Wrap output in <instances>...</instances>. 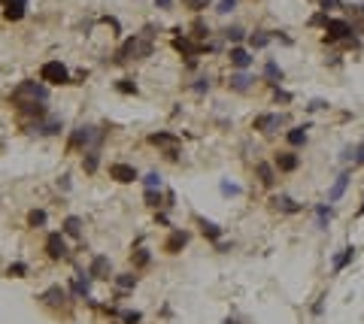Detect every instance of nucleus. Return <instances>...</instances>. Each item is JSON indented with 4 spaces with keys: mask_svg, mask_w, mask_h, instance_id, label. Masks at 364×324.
<instances>
[{
    "mask_svg": "<svg viewBox=\"0 0 364 324\" xmlns=\"http://www.w3.org/2000/svg\"><path fill=\"white\" fill-rule=\"evenodd\" d=\"M152 55V40L149 33H134L122 43V49L116 52V64H128V61H140V58H149Z\"/></svg>",
    "mask_w": 364,
    "mask_h": 324,
    "instance_id": "f257e3e1",
    "label": "nucleus"
},
{
    "mask_svg": "<svg viewBox=\"0 0 364 324\" xmlns=\"http://www.w3.org/2000/svg\"><path fill=\"white\" fill-rule=\"evenodd\" d=\"M46 100H49V88L43 82H33V79L18 82L12 88V94H9V103H15L18 109H21V106H27V103H46Z\"/></svg>",
    "mask_w": 364,
    "mask_h": 324,
    "instance_id": "f03ea898",
    "label": "nucleus"
},
{
    "mask_svg": "<svg viewBox=\"0 0 364 324\" xmlns=\"http://www.w3.org/2000/svg\"><path fill=\"white\" fill-rule=\"evenodd\" d=\"M40 82H46V85H67L70 73H67V67L61 61H46L40 67Z\"/></svg>",
    "mask_w": 364,
    "mask_h": 324,
    "instance_id": "7ed1b4c3",
    "label": "nucleus"
},
{
    "mask_svg": "<svg viewBox=\"0 0 364 324\" xmlns=\"http://www.w3.org/2000/svg\"><path fill=\"white\" fill-rule=\"evenodd\" d=\"M46 255L52 258V261H61V258H67V239H64V233H49L46 236Z\"/></svg>",
    "mask_w": 364,
    "mask_h": 324,
    "instance_id": "20e7f679",
    "label": "nucleus"
},
{
    "mask_svg": "<svg viewBox=\"0 0 364 324\" xmlns=\"http://www.w3.org/2000/svg\"><path fill=\"white\" fill-rule=\"evenodd\" d=\"M282 121H285V115H279V112H264V115H258V118L252 121V127L261 130V133H276Z\"/></svg>",
    "mask_w": 364,
    "mask_h": 324,
    "instance_id": "39448f33",
    "label": "nucleus"
},
{
    "mask_svg": "<svg viewBox=\"0 0 364 324\" xmlns=\"http://www.w3.org/2000/svg\"><path fill=\"white\" fill-rule=\"evenodd\" d=\"M109 179H116V182L128 185V182H137L140 173H137V167H131V164H109Z\"/></svg>",
    "mask_w": 364,
    "mask_h": 324,
    "instance_id": "423d86ee",
    "label": "nucleus"
},
{
    "mask_svg": "<svg viewBox=\"0 0 364 324\" xmlns=\"http://www.w3.org/2000/svg\"><path fill=\"white\" fill-rule=\"evenodd\" d=\"M325 33H328V40H346L349 33H352V27H349V21H343V18H328L325 21Z\"/></svg>",
    "mask_w": 364,
    "mask_h": 324,
    "instance_id": "0eeeda50",
    "label": "nucleus"
},
{
    "mask_svg": "<svg viewBox=\"0 0 364 324\" xmlns=\"http://www.w3.org/2000/svg\"><path fill=\"white\" fill-rule=\"evenodd\" d=\"M0 6L9 21H21L27 15V0H0Z\"/></svg>",
    "mask_w": 364,
    "mask_h": 324,
    "instance_id": "6e6552de",
    "label": "nucleus"
},
{
    "mask_svg": "<svg viewBox=\"0 0 364 324\" xmlns=\"http://www.w3.org/2000/svg\"><path fill=\"white\" fill-rule=\"evenodd\" d=\"M109 258L106 255H94V261H91V267H88V276L91 279H109Z\"/></svg>",
    "mask_w": 364,
    "mask_h": 324,
    "instance_id": "1a4fd4ad",
    "label": "nucleus"
},
{
    "mask_svg": "<svg viewBox=\"0 0 364 324\" xmlns=\"http://www.w3.org/2000/svg\"><path fill=\"white\" fill-rule=\"evenodd\" d=\"M298 164H301V158H298L295 152H279V155H276V170H282V173L298 170Z\"/></svg>",
    "mask_w": 364,
    "mask_h": 324,
    "instance_id": "9d476101",
    "label": "nucleus"
},
{
    "mask_svg": "<svg viewBox=\"0 0 364 324\" xmlns=\"http://www.w3.org/2000/svg\"><path fill=\"white\" fill-rule=\"evenodd\" d=\"M228 58H231V64L237 67V70H246L249 64H252V55L243 49V46H231V52H228Z\"/></svg>",
    "mask_w": 364,
    "mask_h": 324,
    "instance_id": "9b49d317",
    "label": "nucleus"
},
{
    "mask_svg": "<svg viewBox=\"0 0 364 324\" xmlns=\"http://www.w3.org/2000/svg\"><path fill=\"white\" fill-rule=\"evenodd\" d=\"M185 242H188V233H185V230H173L170 239L164 242V251H167V255H176V251L185 245Z\"/></svg>",
    "mask_w": 364,
    "mask_h": 324,
    "instance_id": "f8f14e48",
    "label": "nucleus"
},
{
    "mask_svg": "<svg viewBox=\"0 0 364 324\" xmlns=\"http://www.w3.org/2000/svg\"><path fill=\"white\" fill-rule=\"evenodd\" d=\"M61 233L64 236H82V218L79 215H67L64 224H61Z\"/></svg>",
    "mask_w": 364,
    "mask_h": 324,
    "instance_id": "ddd939ff",
    "label": "nucleus"
},
{
    "mask_svg": "<svg viewBox=\"0 0 364 324\" xmlns=\"http://www.w3.org/2000/svg\"><path fill=\"white\" fill-rule=\"evenodd\" d=\"M346 185H349V173H340V176H337V182L331 185V191H328V203H337V200L343 197Z\"/></svg>",
    "mask_w": 364,
    "mask_h": 324,
    "instance_id": "4468645a",
    "label": "nucleus"
},
{
    "mask_svg": "<svg viewBox=\"0 0 364 324\" xmlns=\"http://www.w3.org/2000/svg\"><path fill=\"white\" fill-rule=\"evenodd\" d=\"M173 46H176V52L188 55V58H194V55H200V52H203V46H194L188 37H176V40H173Z\"/></svg>",
    "mask_w": 364,
    "mask_h": 324,
    "instance_id": "2eb2a0df",
    "label": "nucleus"
},
{
    "mask_svg": "<svg viewBox=\"0 0 364 324\" xmlns=\"http://www.w3.org/2000/svg\"><path fill=\"white\" fill-rule=\"evenodd\" d=\"M331 215H334V209L328 206V203H319V206H316V221H319L322 230H328V221H331Z\"/></svg>",
    "mask_w": 364,
    "mask_h": 324,
    "instance_id": "dca6fc26",
    "label": "nucleus"
},
{
    "mask_svg": "<svg viewBox=\"0 0 364 324\" xmlns=\"http://www.w3.org/2000/svg\"><path fill=\"white\" fill-rule=\"evenodd\" d=\"M285 136H288V142H291V146H304V142H307V124H298V127H291Z\"/></svg>",
    "mask_w": 364,
    "mask_h": 324,
    "instance_id": "f3484780",
    "label": "nucleus"
},
{
    "mask_svg": "<svg viewBox=\"0 0 364 324\" xmlns=\"http://www.w3.org/2000/svg\"><path fill=\"white\" fill-rule=\"evenodd\" d=\"M40 300H46V303H52V306H58V303H64V300H67V294L61 291V288H58V285H52V288H49V291H46V294H43Z\"/></svg>",
    "mask_w": 364,
    "mask_h": 324,
    "instance_id": "a211bd4d",
    "label": "nucleus"
},
{
    "mask_svg": "<svg viewBox=\"0 0 364 324\" xmlns=\"http://www.w3.org/2000/svg\"><path fill=\"white\" fill-rule=\"evenodd\" d=\"M252 82H255V79H252L249 73H237V76H231V82H228V85H231L234 91H246Z\"/></svg>",
    "mask_w": 364,
    "mask_h": 324,
    "instance_id": "6ab92c4d",
    "label": "nucleus"
},
{
    "mask_svg": "<svg viewBox=\"0 0 364 324\" xmlns=\"http://www.w3.org/2000/svg\"><path fill=\"white\" fill-rule=\"evenodd\" d=\"M97 164H100V152H97V149H88V152H85V158H82L85 173H94V170H97Z\"/></svg>",
    "mask_w": 364,
    "mask_h": 324,
    "instance_id": "aec40b11",
    "label": "nucleus"
},
{
    "mask_svg": "<svg viewBox=\"0 0 364 324\" xmlns=\"http://www.w3.org/2000/svg\"><path fill=\"white\" fill-rule=\"evenodd\" d=\"M258 179H261V185H273L276 182V173H273V167L270 164H258Z\"/></svg>",
    "mask_w": 364,
    "mask_h": 324,
    "instance_id": "412c9836",
    "label": "nucleus"
},
{
    "mask_svg": "<svg viewBox=\"0 0 364 324\" xmlns=\"http://www.w3.org/2000/svg\"><path fill=\"white\" fill-rule=\"evenodd\" d=\"M352 258H355V245H346V248H343V255H337V258H334V270L340 273V270H343Z\"/></svg>",
    "mask_w": 364,
    "mask_h": 324,
    "instance_id": "4be33fe9",
    "label": "nucleus"
},
{
    "mask_svg": "<svg viewBox=\"0 0 364 324\" xmlns=\"http://www.w3.org/2000/svg\"><path fill=\"white\" fill-rule=\"evenodd\" d=\"M149 142H152V146H176V136L167 133V130H161V133H152Z\"/></svg>",
    "mask_w": 364,
    "mask_h": 324,
    "instance_id": "5701e85b",
    "label": "nucleus"
},
{
    "mask_svg": "<svg viewBox=\"0 0 364 324\" xmlns=\"http://www.w3.org/2000/svg\"><path fill=\"white\" fill-rule=\"evenodd\" d=\"M267 43H270V33H267V30H255L252 37H249V46H252V49H264Z\"/></svg>",
    "mask_w": 364,
    "mask_h": 324,
    "instance_id": "b1692460",
    "label": "nucleus"
},
{
    "mask_svg": "<svg viewBox=\"0 0 364 324\" xmlns=\"http://www.w3.org/2000/svg\"><path fill=\"white\" fill-rule=\"evenodd\" d=\"M264 79H270L273 85L282 79V70H279V64H276V61H267V64H264Z\"/></svg>",
    "mask_w": 364,
    "mask_h": 324,
    "instance_id": "393cba45",
    "label": "nucleus"
},
{
    "mask_svg": "<svg viewBox=\"0 0 364 324\" xmlns=\"http://www.w3.org/2000/svg\"><path fill=\"white\" fill-rule=\"evenodd\" d=\"M46 224V212L43 209H30L27 212V227H43Z\"/></svg>",
    "mask_w": 364,
    "mask_h": 324,
    "instance_id": "a878e982",
    "label": "nucleus"
},
{
    "mask_svg": "<svg viewBox=\"0 0 364 324\" xmlns=\"http://www.w3.org/2000/svg\"><path fill=\"white\" fill-rule=\"evenodd\" d=\"M143 182H146V191H161V185H164L158 173H146V176H143Z\"/></svg>",
    "mask_w": 364,
    "mask_h": 324,
    "instance_id": "bb28decb",
    "label": "nucleus"
},
{
    "mask_svg": "<svg viewBox=\"0 0 364 324\" xmlns=\"http://www.w3.org/2000/svg\"><path fill=\"white\" fill-rule=\"evenodd\" d=\"M73 294H76V297H88V279L85 276L73 279Z\"/></svg>",
    "mask_w": 364,
    "mask_h": 324,
    "instance_id": "cd10ccee",
    "label": "nucleus"
},
{
    "mask_svg": "<svg viewBox=\"0 0 364 324\" xmlns=\"http://www.w3.org/2000/svg\"><path fill=\"white\" fill-rule=\"evenodd\" d=\"M273 203H276V209H282V212H298V209H301V206H298L295 200H291V197H276Z\"/></svg>",
    "mask_w": 364,
    "mask_h": 324,
    "instance_id": "c85d7f7f",
    "label": "nucleus"
},
{
    "mask_svg": "<svg viewBox=\"0 0 364 324\" xmlns=\"http://www.w3.org/2000/svg\"><path fill=\"white\" fill-rule=\"evenodd\" d=\"M116 285L122 288V291H131V288L137 285V276H131V273H122V276H116Z\"/></svg>",
    "mask_w": 364,
    "mask_h": 324,
    "instance_id": "c756f323",
    "label": "nucleus"
},
{
    "mask_svg": "<svg viewBox=\"0 0 364 324\" xmlns=\"http://www.w3.org/2000/svg\"><path fill=\"white\" fill-rule=\"evenodd\" d=\"M200 227H203V233L209 236V239H218V236H222V227H218V224H212V221H200Z\"/></svg>",
    "mask_w": 364,
    "mask_h": 324,
    "instance_id": "7c9ffc66",
    "label": "nucleus"
},
{
    "mask_svg": "<svg viewBox=\"0 0 364 324\" xmlns=\"http://www.w3.org/2000/svg\"><path fill=\"white\" fill-rule=\"evenodd\" d=\"M24 273H27V264H21V261H15V264L6 267V276H12V279H21Z\"/></svg>",
    "mask_w": 364,
    "mask_h": 324,
    "instance_id": "2f4dec72",
    "label": "nucleus"
},
{
    "mask_svg": "<svg viewBox=\"0 0 364 324\" xmlns=\"http://www.w3.org/2000/svg\"><path fill=\"white\" fill-rule=\"evenodd\" d=\"M234 9H237V0H218V3H215V12H222V15H228Z\"/></svg>",
    "mask_w": 364,
    "mask_h": 324,
    "instance_id": "473e14b6",
    "label": "nucleus"
},
{
    "mask_svg": "<svg viewBox=\"0 0 364 324\" xmlns=\"http://www.w3.org/2000/svg\"><path fill=\"white\" fill-rule=\"evenodd\" d=\"M149 261H152V258H149V251H146V248H137V251H134V264H137V267H146Z\"/></svg>",
    "mask_w": 364,
    "mask_h": 324,
    "instance_id": "72a5a7b5",
    "label": "nucleus"
},
{
    "mask_svg": "<svg viewBox=\"0 0 364 324\" xmlns=\"http://www.w3.org/2000/svg\"><path fill=\"white\" fill-rule=\"evenodd\" d=\"M116 88H119L122 94H137V85H134L131 79H119V82H116Z\"/></svg>",
    "mask_w": 364,
    "mask_h": 324,
    "instance_id": "f704fd0d",
    "label": "nucleus"
},
{
    "mask_svg": "<svg viewBox=\"0 0 364 324\" xmlns=\"http://www.w3.org/2000/svg\"><path fill=\"white\" fill-rule=\"evenodd\" d=\"M182 6H188V9L200 12V9H206V6H209V0H182Z\"/></svg>",
    "mask_w": 364,
    "mask_h": 324,
    "instance_id": "c9c22d12",
    "label": "nucleus"
},
{
    "mask_svg": "<svg viewBox=\"0 0 364 324\" xmlns=\"http://www.w3.org/2000/svg\"><path fill=\"white\" fill-rule=\"evenodd\" d=\"M146 203H149L152 209H158L161 206V191H146Z\"/></svg>",
    "mask_w": 364,
    "mask_h": 324,
    "instance_id": "e433bc0d",
    "label": "nucleus"
},
{
    "mask_svg": "<svg viewBox=\"0 0 364 324\" xmlns=\"http://www.w3.org/2000/svg\"><path fill=\"white\" fill-rule=\"evenodd\" d=\"M222 194L237 197V194H243V188H240V185H234V182H222Z\"/></svg>",
    "mask_w": 364,
    "mask_h": 324,
    "instance_id": "4c0bfd02",
    "label": "nucleus"
},
{
    "mask_svg": "<svg viewBox=\"0 0 364 324\" xmlns=\"http://www.w3.org/2000/svg\"><path fill=\"white\" fill-rule=\"evenodd\" d=\"M225 37H228L231 43H240V40H243V30H240V27H228V30H225Z\"/></svg>",
    "mask_w": 364,
    "mask_h": 324,
    "instance_id": "58836bf2",
    "label": "nucleus"
},
{
    "mask_svg": "<svg viewBox=\"0 0 364 324\" xmlns=\"http://www.w3.org/2000/svg\"><path fill=\"white\" fill-rule=\"evenodd\" d=\"M140 321H143L140 312H125V324H140Z\"/></svg>",
    "mask_w": 364,
    "mask_h": 324,
    "instance_id": "ea45409f",
    "label": "nucleus"
},
{
    "mask_svg": "<svg viewBox=\"0 0 364 324\" xmlns=\"http://www.w3.org/2000/svg\"><path fill=\"white\" fill-rule=\"evenodd\" d=\"M206 88H209V79H197V82H194V91H197V94H203Z\"/></svg>",
    "mask_w": 364,
    "mask_h": 324,
    "instance_id": "a19ab883",
    "label": "nucleus"
},
{
    "mask_svg": "<svg viewBox=\"0 0 364 324\" xmlns=\"http://www.w3.org/2000/svg\"><path fill=\"white\" fill-rule=\"evenodd\" d=\"M361 164H364V146L355 149V167H361Z\"/></svg>",
    "mask_w": 364,
    "mask_h": 324,
    "instance_id": "79ce46f5",
    "label": "nucleus"
},
{
    "mask_svg": "<svg viewBox=\"0 0 364 324\" xmlns=\"http://www.w3.org/2000/svg\"><path fill=\"white\" fill-rule=\"evenodd\" d=\"M155 3H158L161 9H170V6H173V0H155Z\"/></svg>",
    "mask_w": 364,
    "mask_h": 324,
    "instance_id": "37998d69",
    "label": "nucleus"
},
{
    "mask_svg": "<svg viewBox=\"0 0 364 324\" xmlns=\"http://www.w3.org/2000/svg\"><path fill=\"white\" fill-rule=\"evenodd\" d=\"M361 215H364V203H361Z\"/></svg>",
    "mask_w": 364,
    "mask_h": 324,
    "instance_id": "c03bdc74",
    "label": "nucleus"
}]
</instances>
